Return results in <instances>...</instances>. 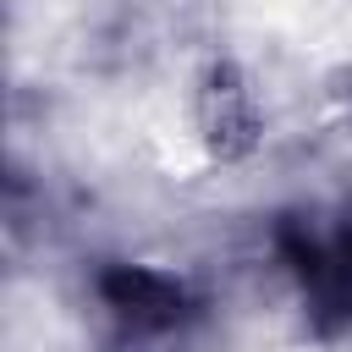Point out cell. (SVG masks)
I'll list each match as a JSON object with an SVG mask.
<instances>
[{
    "label": "cell",
    "mask_w": 352,
    "mask_h": 352,
    "mask_svg": "<svg viewBox=\"0 0 352 352\" xmlns=\"http://www.w3.org/2000/svg\"><path fill=\"white\" fill-rule=\"evenodd\" d=\"M104 302H110L121 319H132L138 330H165V324H176V314H182V286H176L170 275H160V270L121 264V270L104 275Z\"/></svg>",
    "instance_id": "cell-1"
}]
</instances>
